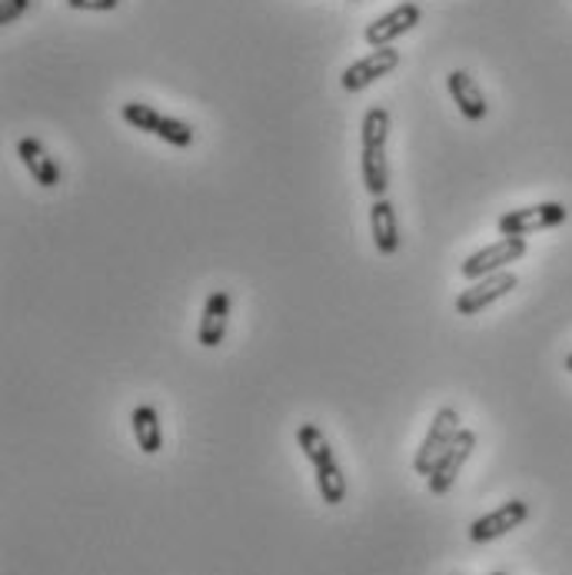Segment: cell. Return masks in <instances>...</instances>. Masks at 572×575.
Listing matches in <instances>:
<instances>
[{
  "mask_svg": "<svg viewBox=\"0 0 572 575\" xmlns=\"http://www.w3.org/2000/svg\"><path fill=\"white\" fill-rule=\"evenodd\" d=\"M386 140H389V111L370 107L360 127V177L373 200L389 194V164H386Z\"/></svg>",
  "mask_w": 572,
  "mask_h": 575,
  "instance_id": "6da1fadb",
  "label": "cell"
},
{
  "mask_svg": "<svg viewBox=\"0 0 572 575\" xmlns=\"http://www.w3.org/2000/svg\"><path fill=\"white\" fill-rule=\"evenodd\" d=\"M297 442L303 449V456L313 466V479H316V492L326 505H340L346 499V475L336 462V452L326 439V432L316 422H303L297 429Z\"/></svg>",
  "mask_w": 572,
  "mask_h": 575,
  "instance_id": "7a4b0ae2",
  "label": "cell"
},
{
  "mask_svg": "<svg viewBox=\"0 0 572 575\" xmlns=\"http://www.w3.org/2000/svg\"><path fill=\"white\" fill-rule=\"evenodd\" d=\"M121 117H124V124H131L134 130L150 134V137H157V140H164V144H170V147H177V150H187V147H194V140H197L194 124L177 121V117H170V114H160L157 107L141 104V101H127V104L121 107Z\"/></svg>",
  "mask_w": 572,
  "mask_h": 575,
  "instance_id": "3957f363",
  "label": "cell"
},
{
  "mask_svg": "<svg viewBox=\"0 0 572 575\" xmlns=\"http://www.w3.org/2000/svg\"><path fill=\"white\" fill-rule=\"evenodd\" d=\"M459 432H462L459 412L453 406H439L436 416H433V422H429V429H426V436H423V442H419V449H416V456H413L416 475H429L433 466L439 462V456L456 442Z\"/></svg>",
  "mask_w": 572,
  "mask_h": 575,
  "instance_id": "277c9868",
  "label": "cell"
},
{
  "mask_svg": "<svg viewBox=\"0 0 572 575\" xmlns=\"http://www.w3.org/2000/svg\"><path fill=\"white\" fill-rule=\"evenodd\" d=\"M522 257H526V237H499L496 243L469 253L462 260V266H459V276L469 280V283H476L482 276H492V273L509 270V263H516Z\"/></svg>",
  "mask_w": 572,
  "mask_h": 575,
  "instance_id": "5b68a950",
  "label": "cell"
},
{
  "mask_svg": "<svg viewBox=\"0 0 572 575\" xmlns=\"http://www.w3.org/2000/svg\"><path fill=\"white\" fill-rule=\"evenodd\" d=\"M565 220H569V210L562 203H555V200H545V203L506 210L496 220V230H499V237H529V233H539V230L562 227Z\"/></svg>",
  "mask_w": 572,
  "mask_h": 575,
  "instance_id": "8992f818",
  "label": "cell"
},
{
  "mask_svg": "<svg viewBox=\"0 0 572 575\" xmlns=\"http://www.w3.org/2000/svg\"><path fill=\"white\" fill-rule=\"evenodd\" d=\"M399 61H403V54H399L396 48H376V51H370L366 58L353 61V64L343 71L340 87H343L346 94H363V91L373 87L376 81L389 77V74L399 67Z\"/></svg>",
  "mask_w": 572,
  "mask_h": 575,
  "instance_id": "52a82bcc",
  "label": "cell"
},
{
  "mask_svg": "<svg viewBox=\"0 0 572 575\" xmlns=\"http://www.w3.org/2000/svg\"><path fill=\"white\" fill-rule=\"evenodd\" d=\"M516 286H519V276H516L512 270L482 276V280H476L472 286H466V290L456 296V313H459V316H479V313L489 310L496 300L509 296Z\"/></svg>",
  "mask_w": 572,
  "mask_h": 575,
  "instance_id": "ba28073f",
  "label": "cell"
},
{
  "mask_svg": "<svg viewBox=\"0 0 572 575\" xmlns=\"http://www.w3.org/2000/svg\"><path fill=\"white\" fill-rule=\"evenodd\" d=\"M472 449H476V432H472V429H462V432L456 436V442L439 456V462L433 466V472L426 475V485H429L433 495H446V492L456 485V479L462 475V469H466Z\"/></svg>",
  "mask_w": 572,
  "mask_h": 575,
  "instance_id": "9c48e42d",
  "label": "cell"
},
{
  "mask_svg": "<svg viewBox=\"0 0 572 575\" xmlns=\"http://www.w3.org/2000/svg\"><path fill=\"white\" fill-rule=\"evenodd\" d=\"M526 519H529V505H526L522 499H509V502L496 505L492 512L472 519V525H469V539H472L476 545L496 542V539L509 535L512 529H519Z\"/></svg>",
  "mask_w": 572,
  "mask_h": 575,
  "instance_id": "30bf717a",
  "label": "cell"
},
{
  "mask_svg": "<svg viewBox=\"0 0 572 575\" xmlns=\"http://www.w3.org/2000/svg\"><path fill=\"white\" fill-rule=\"evenodd\" d=\"M419 21H423L419 4L406 0V4H399V8L386 11L383 18H376L373 24H366L363 38H366V44H370L373 51H376V48H393V41H399L403 34H409Z\"/></svg>",
  "mask_w": 572,
  "mask_h": 575,
  "instance_id": "8fae6325",
  "label": "cell"
},
{
  "mask_svg": "<svg viewBox=\"0 0 572 575\" xmlns=\"http://www.w3.org/2000/svg\"><path fill=\"white\" fill-rule=\"evenodd\" d=\"M230 306H233V296L227 290H214L204 303V313H200V326H197V343L204 349H217L223 339H227V330H230Z\"/></svg>",
  "mask_w": 572,
  "mask_h": 575,
  "instance_id": "7c38bea8",
  "label": "cell"
},
{
  "mask_svg": "<svg viewBox=\"0 0 572 575\" xmlns=\"http://www.w3.org/2000/svg\"><path fill=\"white\" fill-rule=\"evenodd\" d=\"M18 157H21V164L28 167V174L34 177L38 187H44V190L61 187L64 170H61L58 157H51V150H48L38 137H21V140H18Z\"/></svg>",
  "mask_w": 572,
  "mask_h": 575,
  "instance_id": "4fadbf2b",
  "label": "cell"
},
{
  "mask_svg": "<svg viewBox=\"0 0 572 575\" xmlns=\"http://www.w3.org/2000/svg\"><path fill=\"white\" fill-rule=\"evenodd\" d=\"M446 91H449L453 104L459 107V114H462L469 124L486 121L489 104H486V94H482V87L476 84L472 74H466V71H449V74H446Z\"/></svg>",
  "mask_w": 572,
  "mask_h": 575,
  "instance_id": "5bb4252c",
  "label": "cell"
},
{
  "mask_svg": "<svg viewBox=\"0 0 572 575\" xmlns=\"http://www.w3.org/2000/svg\"><path fill=\"white\" fill-rule=\"evenodd\" d=\"M370 237H373L376 253H383V257H393L399 250V243H403L396 207L386 197H379V200L370 203Z\"/></svg>",
  "mask_w": 572,
  "mask_h": 575,
  "instance_id": "9a60e30c",
  "label": "cell"
},
{
  "mask_svg": "<svg viewBox=\"0 0 572 575\" xmlns=\"http://www.w3.org/2000/svg\"><path fill=\"white\" fill-rule=\"evenodd\" d=\"M131 429H134V439H137V449L144 456H157L164 449V426H160V412L157 406L144 402L131 412Z\"/></svg>",
  "mask_w": 572,
  "mask_h": 575,
  "instance_id": "2e32d148",
  "label": "cell"
},
{
  "mask_svg": "<svg viewBox=\"0 0 572 575\" xmlns=\"http://www.w3.org/2000/svg\"><path fill=\"white\" fill-rule=\"evenodd\" d=\"M31 11V0H0V24L11 28Z\"/></svg>",
  "mask_w": 572,
  "mask_h": 575,
  "instance_id": "e0dca14e",
  "label": "cell"
},
{
  "mask_svg": "<svg viewBox=\"0 0 572 575\" xmlns=\"http://www.w3.org/2000/svg\"><path fill=\"white\" fill-rule=\"evenodd\" d=\"M67 8L87 11V14H107V11H117L121 8V0H67Z\"/></svg>",
  "mask_w": 572,
  "mask_h": 575,
  "instance_id": "ac0fdd59",
  "label": "cell"
},
{
  "mask_svg": "<svg viewBox=\"0 0 572 575\" xmlns=\"http://www.w3.org/2000/svg\"><path fill=\"white\" fill-rule=\"evenodd\" d=\"M565 369H569V373H572V353H569V356H565Z\"/></svg>",
  "mask_w": 572,
  "mask_h": 575,
  "instance_id": "d6986e66",
  "label": "cell"
},
{
  "mask_svg": "<svg viewBox=\"0 0 572 575\" xmlns=\"http://www.w3.org/2000/svg\"><path fill=\"white\" fill-rule=\"evenodd\" d=\"M489 575H509V572H489Z\"/></svg>",
  "mask_w": 572,
  "mask_h": 575,
  "instance_id": "ffe728a7",
  "label": "cell"
}]
</instances>
